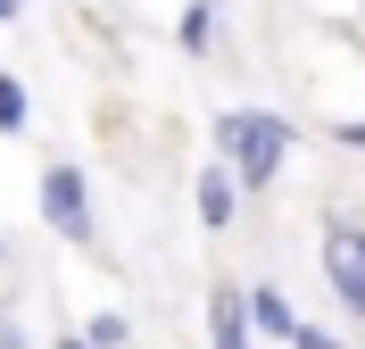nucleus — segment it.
I'll list each match as a JSON object with an SVG mask.
<instances>
[{
    "instance_id": "0eeeda50",
    "label": "nucleus",
    "mask_w": 365,
    "mask_h": 349,
    "mask_svg": "<svg viewBox=\"0 0 365 349\" xmlns=\"http://www.w3.org/2000/svg\"><path fill=\"white\" fill-rule=\"evenodd\" d=\"M216 34H225V0H191V9H182V25H175L182 59H207V50H216Z\"/></svg>"
},
{
    "instance_id": "9d476101",
    "label": "nucleus",
    "mask_w": 365,
    "mask_h": 349,
    "mask_svg": "<svg viewBox=\"0 0 365 349\" xmlns=\"http://www.w3.org/2000/svg\"><path fill=\"white\" fill-rule=\"evenodd\" d=\"M291 349H349V341H341V333H332V325H307V316H299V333H291Z\"/></svg>"
},
{
    "instance_id": "2eb2a0df",
    "label": "nucleus",
    "mask_w": 365,
    "mask_h": 349,
    "mask_svg": "<svg viewBox=\"0 0 365 349\" xmlns=\"http://www.w3.org/2000/svg\"><path fill=\"white\" fill-rule=\"evenodd\" d=\"M0 258H9V250H0Z\"/></svg>"
},
{
    "instance_id": "4468645a",
    "label": "nucleus",
    "mask_w": 365,
    "mask_h": 349,
    "mask_svg": "<svg viewBox=\"0 0 365 349\" xmlns=\"http://www.w3.org/2000/svg\"><path fill=\"white\" fill-rule=\"evenodd\" d=\"M50 349H91V341H83V333H58V341H50Z\"/></svg>"
},
{
    "instance_id": "f8f14e48",
    "label": "nucleus",
    "mask_w": 365,
    "mask_h": 349,
    "mask_svg": "<svg viewBox=\"0 0 365 349\" xmlns=\"http://www.w3.org/2000/svg\"><path fill=\"white\" fill-rule=\"evenodd\" d=\"M332 141H341V150H365V116H341V125H332Z\"/></svg>"
},
{
    "instance_id": "1a4fd4ad",
    "label": "nucleus",
    "mask_w": 365,
    "mask_h": 349,
    "mask_svg": "<svg viewBox=\"0 0 365 349\" xmlns=\"http://www.w3.org/2000/svg\"><path fill=\"white\" fill-rule=\"evenodd\" d=\"M83 341L91 349H133V316L125 308H100V316H83Z\"/></svg>"
},
{
    "instance_id": "f257e3e1",
    "label": "nucleus",
    "mask_w": 365,
    "mask_h": 349,
    "mask_svg": "<svg viewBox=\"0 0 365 349\" xmlns=\"http://www.w3.org/2000/svg\"><path fill=\"white\" fill-rule=\"evenodd\" d=\"M291 150H299V125L282 108H225L216 116V158L241 175V191H274V175L291 166Z\"/></svg>"
},
{
    "instance_id": "ddd939ff",
    "label": "nucleus",
    "mask_w": 365,
    "mask_h": 349,
    "mask_svg": "<svg viewBox=\"0 0 365 349\" xmlns=\"http://www.w3.org/2000/svg\"><path fill=\"white\" fill-rule=\"evenodd\" d=\"M25 17V0H0V25H17Z\"/></svg>"
},
{
    "instance_id": "9b49d317",
    "label": "nucleus",
    "mask_w": 365,
    "mask_h": 349,
    "mask_svg": "<svg viewBox=\"0 0 365 349\" xmlns=\"http://www.w3.org/2000/svg\"><path fill=\"white\" fill-rule=\"evenodd\" d=\"M0 349H34V341H25V325H17V308H9V300H0Z\"/></svg>"
},
{
    "instance_id": "39448f33",
    "label": "nucleus",
    "mask_w": 365,
    "mask_h": 349,
    "mask_svg": "<svg viewBox=\"0 0 365 349\" xmlns=\"http://www.w3.org/2000/svg\"><path fill=\"white\" fill-rule=\"evenodd\" d=\"M207 349H257L250 291H241V283H216V291H207Z\"/></svg>"
},
{
    "instance_id": "7ed1b4c3",
    "label": "nucleus",
    "mask_w": 365,
    "mask_h": 349,
    "mask_svg": "<svg viewBox=\"0 0 365 349\" xmlns=\"http://www.w3.org/2000/svg\"><path fill=\"white\" fill-rule=\"evenodd\" d=\"M316 266H324V291L341 300V316L365 325V225H357V216H332V225H324Z\"/></svg>"
},
{
    "instance_id": "f03ea898",
    "label": "nucleus",
    "mask_w": 365,
    "mask_h": 349,
    "mask_svg": "<svg viewBox=\"0 0 365 349\" xmlns=\"http://www.w3.org/2000/svg\"><path fill=\"white\" fill-rule=\"evenodd\" d=\"M34 200H42V225L58 233V241H75V250H100V208H91V175L67 158L42 166V183H34Z\"/></svg>"
},
{
    "instance_id": "423d86ee",
    "label": "nucleus",
    "mask_w": 365,
    "mask_h": 349,
    "mask_svg": "<svg viewBox=\"0 0 365 349\" xmlns=\"http://www.w3.org/2000/svg\"><path fill=\"white\" fill-rule=\"evenodd\" d=\"M250 333H257V341H291V333H299V308H291L282 283H257V291H250Z\"/></svg>"
},
{
    "instance_id": "6e6552de",
    "label": "nucleus",
    "mask_w": 365,
    "mask_h": 349,
    "mask_svg": "<svg viewBox=\"0 0 365 349\" xmlns=\"http://www.w3.org/2000/svg\"><path fill=\"white\" fill-rule=\"evenodd\" d=\"M25 125H34V92H25L17 75L0 67V141H17V133H25Z\"/></svg>"
},
{
    "instance_id": "20e7f679",
    "label": "nucleus",
    "mask_w": 365,
    "mask_h": 349,
    "mask_svg": "<svg viewBox=\"0 0 365 349\" xmlns=\"http://www.w3.org/2000/svg\"><path fill=\"white\" fill-rule=\"evenodd\" d=\"M241 200H250V191H241V175H232L225 158H207L200 175H191V216H200L207 233H232V225H241Z\"/></svg>"
}]
</instances>
